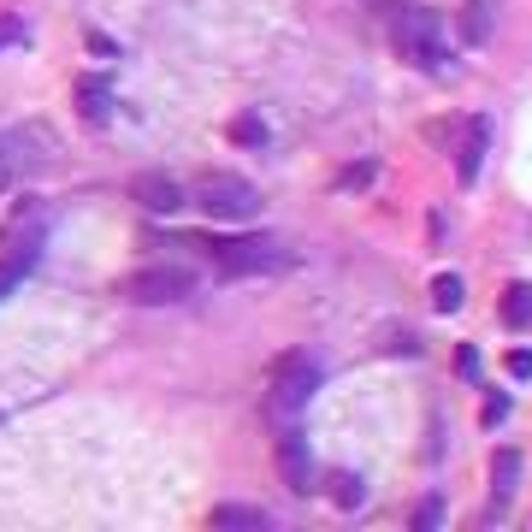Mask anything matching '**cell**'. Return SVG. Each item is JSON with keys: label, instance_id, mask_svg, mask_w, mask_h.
<instances>
[{"label": "cell", "instance_id": "obj_17", "mask_svg": "<svg viewBox=\"0 0 532 532\" xmlns=\"http://www.w3.org/2000/svg\"><path fill=\"white\" fill-rule=\"evenodd\" d=\"M18 36H24V18L18 12H0V48H12Z\"/></svg>", "mask_w": 532, "mask_h": 532}, {"label": "cell", "instance_id": "obj_21", "mask_svg": "<svg viewBox=\"0 0 532 532\" xmlns=\"http://www.w3.org/2000/svg\"><path fill=\"white\" fill-rule=\"evenodd\" d=\"M237 136L243 142H261V119H237Z\"/></svg>", "mask_w": 532, "mask_h": 532}, {"label": "cell", "instance_id": "obj_3", "mask_svg": "<svg viewBox=\"0 0 532 532\" xmlns=\"http://www.w3.org/2000/svg\"><path fill=\"white\" fill-rule=\"evenodd\" d=\"M196 249H207L219 272H231V278H255V272L284 266V249L272 237H225V243H196Z\"/></svg>", "mask_w": 532, "mask_h": 532}, {"label": "cell", "instance_id": "obj_18", "mask_svg": "<svg viewBox=\"0 0 532 532\" xmlns=\"http://www.w3.org/2000/svg\"><path fill=\"white\" fill-rule=\"evenodd\" d=\"M414 521H420V527H438V521H444V503H438V497H426V503H420V515H414Z\"/></svg>", "mask_w": 532, "mask_h": 532}, {"label": "cell", "instance_id": "obj_11", "mask_svg": "<svg viewBox=\"0 0 532 532\" xmlns=\"http://www.w3.org/2000/svg\"><path fill=\"white\" fill-rule=\"evenodd\" d=\"M36 243H6V261H0V302H6V290H18L24 278H30V266H36Z\"/></svg>", "mask_w": 532, "mask_h": 532}, {"label": "cell", "instance_id": "obj_13", "mask_svg": "<svg viewBox=\"0 0 532 532\" xmlns=\"http://www.w3.org/2000/svg\"><path fill=\"white\" fill-rule=\"evenodd\" d=\"M462 302H467V284L456 272H438V278H432V308H438V314H456Z\"/></svg>", "mask_w": 532, "mask_h": 532}, {"label": "cell", "instance_id": "obj_9", "mask_svg": "<svg viewBox=\"0 0 532 532\" xmlns=\"http://www.w3.org/2000/svg\"><path fill=\"white\" fill-rule=\"evenodd\" d=\"M77 113H83L89 125H107V119H113V83H107V77H83V83H77Z\"/></svg>", "mask_w": 532, "mask_h": 532}, {"label": "cell", "instance_id": "obj_12", "mask_svg": "<svg viewBox=\"0 0 532 532\" xmlns=\"http://www.w3.org/2000/svg\"><path fill=\"white\" fill-rule=\"evenodd\" d=\"M515 485H521V450H497V456H491V497L509 503Z\"/></svg>", "mask_w": 532, "mask_h": 532}, {"label": "cell", "instance_id": "obj_2", "mask_svg": "<svg viewBox=\"0 0 532 532\" xmlns=\"http://www.w3.org/2000/svg\"><path fill=\"white\" fill-rule=\"evenodd\" d=\"M196 207L207 213V219L249 225V219L261 213V196H255V184H249V178H237V172H201V178H196Z\"/></svg>", "mask_w": 532, "mask_h": 532}, {"label": "cell", "instance_id": "obj_19", "mask_svg": "<svg viewBox=\"0 0 532 532\" xmlns=\"http://www.w3.org/2000/svg\"><path fill=\"white\" fill-rule=\"evenodd\" d=\"M509 373H515V379H532V349H515V355H509Z\"/></svg>", "mask_w": 532, "mask_h": 532}, {"label": "cell", "instance_id": "obj_6", "mask_svg": "<svg viewBox=\"0 0 532 532\" xmlns=\"http://www.w3.org/2000/svg\"><path fill=\"white\" fill-rule=\"evenodd\" d=\"M131 201L136 207H148V213H178V207L190 201V190H184L172 172H136L131 178Z\"/></svg>", "mask_w": 532, "mask_h": 532}, {"label": "cell", "instance_id": "obj_20", "mask_svg": "<svg viewBox=\"0 0 532 532\" xmlns=\"http://www.w3.org/2000/svg\"><path fill=\"white\" fill-rule=\"evenodd\" d=\"M503 414H509V397H491V402H485V426H497Z\"/></svg>", "mask_w": 532, "mask_h": 532}, {"label": "cell", "instance_id": "obj_7", "mask_svg": "<svg viewBox=\"0 0 532 532\" xmlns=\"http://www.w3.org/2000/svg\"><path fill=\"white\" fill-rule=\"evenodd\" d=\"M272 456H278V479H284L296 497L314 491V456H308V438H302V432H284Z\"/></svg>", "mask_w": 532, "mask_h": 532}, {"label": "cell", "instance_id": "obj_10", "mask_svg": "<svg viewBox=\"0 0 532 532\" xmlns=\"http://www.w3.org/2000/svg\"><path fill=\"white\" fill-rule=\"evenodd\" d=\"M497 30V0H467L462 6V48H485Z\"/></svg>", "mask_w": 532, "mask_h": 532}, {"label": "cell", "instance_id": "obj_16", "mask_svg": "<svg viewBox=\"0 0 532 532\" xmlns=\"http://www.w3.org/2000/svg\"><path fill=\"white\" fill-rule=\"evenodd\" d=\"M332 497L343 503V509H355V503H361V479H355V473H337V479H332Z\"/></svg>", "mask_w": 532, "mask_h": 532}, {"label": "cell", "instance_id": "obj_5", "mask_svg": "<svg viewBox=\"0 0 532 532\" xmlns=\"http://www.w3.org/2000/svg\"><path fill=\"white\" fill-rule=\"evenodd\" d=\"M196 290V272L190 266H142L125 278V296L136 308H166V302H184Z\"/></svg>", "mask_w": 532, "mask_h": 532}, {"label": "cell", "instance_id": "obj_22", "mask_svg": "<svg viewBox=\"0 0 532 532\" xmlns=\"http://www.w3.org/2000/svg\"><path fill=\"white\" fill-rule=\"evenodd\" d=\"M0 184H6V154H0Z\"/></svg>", "mask_w": 532, "mask_h": 532}, {"label": "cell", "instance_id": "obj_8", "mask_svg": "<svg viewBox=\"0 0 532 532\" xmlns=\"http://www.w3.org/2000/svg\"><path fill=\"white\" fill-rule=\"evenodd\" d=\"M485 148H491V119H467V136L456 142V178H462V184H473V178H479Z\"/></svg>", "mask_w": 532, "mask_h": 532}, {"label": "cell", "instance_id": "obj_15", "mask_svg": "<svg viewBox=\"0 0 532 532\" xmlns=\"http://www.w3.org/2000/svg\"><path fill=\"white\" fill-rule=\"evenodd\" d=\"M213 527H266L261 509H243V503H219L213 509Z\"/></svg>", "mask_w": 532, "mask_h": 532}, {"label": "cell", "instance_id": "obj_14", "mask_svg": "<svg viewBox=\"0 0 532 532\" xmlns=\"http://www.w3.org/2000/svg\"><path fill=\"white\" fill-rule=\"evenodd\" d=\"M503 326H532V284H509V296H503Z\"/></svg>", "mask_w": 532, "mask_h": 532}, {"label": "cell", "instance_id": "obj_4", "mask_svg": "<svg viewBox=\"0 0 532 532\" xmlns=\"http://www.w3.org/2000/svg\"><path fill=\"white\" fill-rule=\"evenodd\" d=\"M314 391H320V361H314L308 349L278 355V367H272V408H278V414H296Z\"/></svg>", "mask_w": 532, "mask_h": 532}, {"label": "cell", "instance_id": "obj_1", "mask_svg": "<svg viewBox=\"0 0 532 532\" xmlns=\"http://www.w3.org/2000/svg\"><path fill=\"white\" fill-rule=\"evenodd\" d=\"M385 24H391V48H397L408 66H420V71L450 66V48L438 36V18L426 6H385Z\"/></svg>", "mask_w": 532, "mask_h": 532}]
</instances>
